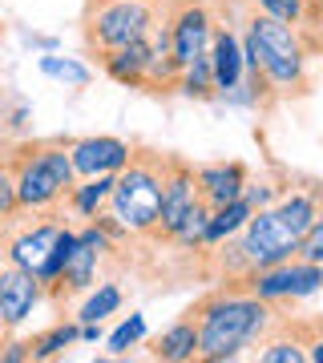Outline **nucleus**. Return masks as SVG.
I'll use <instances>...</instances> for the list:
<instances>
[{"mask_svg": "<svg viewBox=\"0 0 323 363\" xmlns=\"http://www.w3.org/2000/svg\"><path fill=\"white\" fill-rule=\"evenodd\" d=\"M150 355L162 363H186V359H198V319L194 311H186L178 323H170L162 335L154 339Z\"/></svg>", "mask_w": 323, "mask_h": 363, "instance_id": "2eb2a0df", "label": "nucleus"}, {"mask_svg": "<svg viewBox=\"0 0 323 363\" xmlns=\"http://www.w3.org/2000/svg\"><path fill=\"white\" fill-rule=\"evenodd\" d=\"M25 121H28V109L21 105V109L13 113V121H9V125H13V130H25Z\"/></svg>", "mask_w": 323, "mask_h": 363, "instance_id": "c756f323", "label": "nucleus"}, {"mask_svg": "<svg viewBox=\"0 0 323 363\" xmlns=\"http://www.w3.org/2000/svg\"><path fill=\"white\" fill-rule=\"evenodd\" d=\"M93 4H109V0H89V9H93Z\"/></svg>", "mask_w": 323, "mask_h": 363, "instance_id": "7c9ffc66", "label": "nucleus"}, {"mask_svg": "<svg viewBox=\"0 0 323 363\" xmlns=\"http://www.w3.org/2000/svg\"><path fill=\"white\" fill-rule=\"evenodd\" d=\"M21 214V190H16V166L13 157H0V226Z\"/></svg>", "mask_w": 323, "mask_h": 363, "instance_id": "b1692460", "label": "nucleus"}, {"mask_svg": "<svg viewBox=\"0 0 323 363\" xmlns=\"http://www.w3.org/2000/svg\"><path fill=\"white\" fill-rule=\"evenodd\" d=\"M178 89L186 93V97H194V101H210L214 93H222V89H219V81H214V61H210V52L194 57L190 65H182Z\"/></svg>", "mask_w": 323, "mask_h": 363, "instance_id": "6ab92c4d", "label": "nucleus"}, {"mask_svg": "<svg viewBox=\"0 0 323 363\" xmlns=\"http://www.w3.org/2000/svg\"><path fill=\"white\" fill-rule=\"evenodd\" d=\"M102 339V323H81V343H97Z\"/></svg>", "mask_w": 323, "mask_h": 363, "instance_id": "c85d7f7f", "label": "nucleus"}, {"mask_svg": "<svg viewBox=\"0 0 323 363\" xmlns=\"http://www.w3.org/2000/svg\"><path fill=\"white\" fill-rule=\"evenodd\" d=\"M150 65H154V33L146 40H133L126 49H114L109 57H102L105 77H114L117 85H129V89L150 85Z\"/></svg>", "mask_w": 323, "mask_h": 363, "instance_id": "f8f14e48", "label": "nucleus"}, {"mask_svg": "<svg viewBox=\"0 0 323 363\" xmlns=\"http://www.w3.org/2000/svg\"><path fill=\"white\" fill-rule=\"evenodd\" d=\"M69 145L73 142H33V145H21L13 154L21 210H28V214H49L61 202H69L73 186L81 182Z\"/></svg>", "mask_w": 323, "mask_h": 363, "instance_id": "7ed1b4c3", "label": "nucleus"}, {"mask_svg": "<svg viewBox=\"0 0 323 363\" xmlns=\"http://www.w3.org/2000/svg\"><path fill=\"white\" fill-rule=\"evenodd\" d=\"M121 303H126V295H121V286L117 283H102L97 291H93L85 303H81L77 311V323H105L109 315L121 311Z\"/></svg>", "mask_w": 323, "mask_h": 363, "instance_id": "412c9836", "label": "nucleus"}, {"mask_svg": "<svg viewBox=\"0 0 323 363\" xmlns=\"http://www.w3.org/2000/svg\"><path fill=\"white\" fill-rule=\"evenodd\" d=\"M258 13H271L279 21L299 28V37H307L311 25H315V13L323 9V0H255Z\"/></svg>", "mask_w": 323, "mask_h": 363, "instance_id": "a211bd4d", "label": "nucleus"}, {"mask_svg": "<svg viewBox=\"0 0 323 363\" xmlns=\"http://www.w3.org/2000/svg\"><path fill=\"white\" fill-rule=\"evenodd\" d=\"M162 198H166V154H138L117 174L109 210L126 222L133 234L154 238L162 222Z\"/></svg>", "mask_w": 323, "mask_h": 363, "instance_id": "20e7f679", "label": "nucleus"}, {"mask_svg": "<svg viewBox=\"0 0 323 363\" xmlns=\"http://www.w3.org/2000/svg\"><path fill=\"white\" fill-rule=\"evenodd\" d=\"M258 359L263 363H303L307 359V343L287 323V331H271V335L258 343Z\"/></svg>", "mask_w": 323, "mask_h": 363, "instance_id": "aec40b11", "label": "nucleus"}, {"mask_svg": "<svg viewBox=\"0 0 323 363\" xmlns=\"http://www.w3.org/2000/svg\"><path fill=\"white\" fill-rule=\"evenodd\" d=\"M33 359V343H21V339H9L0 347V363H28Z\"/></svg>", "mask_w": 323, "mask_h": 363, "instance_id": "cd10ccee", "label": "nucleus"}, {"mask_svg": "<svg viewBox=\"0 0 323 363\" xmlns=\"http://www.w3.org/2000/svg\"><path fill=\"white\" fill-rule=\"evenodd\" d=\"M170 40H174V52H178L182 65H190L194 57L210 52V40H214V16L202 0H182L178 9L170 13Z\"/></svg>", "mask_w": 323, "mask_h": 363, "instance_id": "0eeeda50", "label": "nucleus"}, {"mask_svg": "<svg viewBox=\"0 0 323 363\" xmlns=\"http://www.w3.org/2000/svg\"><path fill=\"white\" fill-rule=\"evenodd\" d=\"M146 339V315H129V319H121V323L114 327V335L105 339V347H109V355H126L129 347H138Z\"/></svg>", "mask_w": 323, "mask_h": 363, "instance_id": "393cba45", "label": "nucleus"}, {"mask_svg": "<svg viewBox=\"0 0 323 363\" xmlns=\"http://www.w3.org/2000/svg\"><path fill=\"white\" fill-rule=\"evenodd\" d=\"M61 230H65V222H57V218H45V222H37V226H28V230L9 238L4 259L13 262V267H21V271H33L40 279L53 247H57V238H61Z\"/></svg>", "mask_w": 323, "mask_h": 363, "instance_id": "9d476101", "label": "nucleus"}, {"mask_svg": "<svg viewBox=\"0 0 323 363\" xmlns=\"http://www.w3.org/2000/svg\"><path fill=\"white\" fill-rule=\"evenodd\" d=\"M97 259H102V255H97L85 238H77V247H73L69 262L61 267V274L49 283V291H45V295L73 298V295H81V291H89V286L97 283Z\"/></svg>", "mask_w": 323, "mask_h": 363, "instance_id": "ddd939ff", "label": "nucleus"}, {"mask_svg": "<svg viewBox=\"0 0 323 363\" xmlns=\"http://www.w3.org/2000/svg\"><path fill=\"white\" fill-rule=\"evenodd\" d=\"M69 150H73V166H77L81 178H97V174H121V169L133 162V145L121 142V138H109V133L81 138V142H73Z\"/></svg>", "mask_w": 323, "mask_h": 363, "instance_id": "1a4fd4ad", "label": "nucleus"}, {"mask_svg": "<svg viewBox=\"0 0 323 363\" xmlns=\"http://www.w3.org/2000/svg\"><path fill=\"white\" fill-rule=\"evenodd\" d=\"M154 28L158 9L150 0H109V4H93L85 13V45L97 57H109L114 49L146 40Z\"/></svg>", "mask_w": 323, "mask_h": 363, "instance_id": "39448f33", "label": "nucleus"}, {"mask_svg": "<svg viewBox=\"0 0 323 363\" xmlns=\"http://www.w3.org/2000/svg\"><path fill=\"white\" fill-rule=\"evenodd\" d=\"M198 202H207L202 190H198V174H194L190 162L166 154V198H162V222H158V234L162 242H174L182 230V222L194 214Z\"/></svg>", "mask_w": 323, "mask_h": 363, "instance_id": "423d86ee", "label": "nucleus"}, {"mask_svg": "<svg viewBox=\"0 0 323 363\" xmlns=\"http://www.w3.org/2000/svg\"><path fill=\"white\" fill-rule=\"evenodd\" d=\"M114 186H117V174H97V178H81L73 186V194H69V210L77 214V218H97L105 206H109V198H114Z\"/></svg>", "mask_w": 323, "mask_h": 363, "instance_id": "dca6fc26", "label": "nucleus"}, {"mask_svg": "<svg viewBox=\"0 0 323 363\" xmlns=\"http://www.w3.org/2000/svg\"><path fill=\"white\" fill-rule=\"evenodd\" d=\"M243 57L246 69H263V77L275 85L279 97L307 89V40L295 25H287L271 13H251L243 28Z\"/></svg>", "mask_w": 323, "mask_h": 363, "instance_id": "f03ea898", "label": "nucleus"}, {"mask_svg": "<svg viewBox=\"0 0 323 363\" xmlns=\"http://www.w3.org/2000/svg\"><path fill=\"white\" fill-rule=\"evenodd\" d=\"M40 298H45V283L33 271H21L9 262L0 271V331H16Z\"/></svg>", "mask_w": 323, "mask_h": 363, "instance_id": "6e6552de", "label": "nucleus"}, {"mask_svg": "<svg viewBox=\"0 0 323 363\" xmlns=\"http://www.w3.org/2000/svg\"><path fill=\"white\" fill-rule=\"evenodd\" d=\"M40 73L53 81H65V85H73V89H85L93 81V69L73 61V57H57V52H45L40 57Z\"/></svg>", "mask_w": 323, "mask_h": 363, "instance_id": "4be33fe9", "label": "nucleus"}, {"mask_svg": "<svg viewBox=\"0 0 323 363\" xmlns=\"http://www.w3.org/2000/svg\"><path fill=\"white\" fill-rule=\"evenodd\" d=\"M77 238H81V230H69V226L61 230V238H57V247H53L49 262H45V271H40V283H45V291H49V283L61 274L65 262H69V255H73V247H77Z\"/></svg>", "mask_w": 323, "mask_h": 363, "instance_id": "a878e982", "label": "nucleus"}, {"mask_svg": "<svg viewBox=\"0 0 323 363\" xmlns=\"http://www.w3.org/2000/svg\"><path fill=\"white\" fill-rule=\"evenodd\" d=\"M194 174H198V190H202L210 210L239 202L251 186L243 162H207V166H194Z\"/></svg>", "mask_w": 323, "mask_h": 363, "instance_id": "9b49d317", "label": "nucleus"}, {"mask_svg": "<svg viewBox=\"0 0 323 363\" xmlns=\"http://www.w3.org/2000/svg\"><path fill=\"white\" fill-rule=\"evenodd\" d=\"M73 343H81V323L77 319H73V323H57L53 331L33 339V359H53V355H61V351L73 347Z\"/></svg>", "mask_w": 323, "mask_h": 363, "instance_id": "5701e85b", "label": "nucleus"}, {"mask_svg": "<svg viewBox=\"0 0 323 363\" xmlns=\"http://www.w3.org/2000/svg\"><path fill=\"white\" fill-rule=\"evenodd\" d=\"M251 214H255V206H251V198H239V202H231V206H219L214 214H210V226L207 234H202V250L219 247L222 238H231V234H239L251 222Z\"/></svg>", "mask_w": 323, "mask_h": 363, "instance_id": "f3484780", "label": "nucleus"}, {"mask_svg": "<svg viewBox=\"0 0 323 363\" xmlns=\"http://www.w3.org/2000/svg\"><path fill=\"white\" fill-rule=\"evenodd\" d=\"M210 61H214V81L222 93H231L243 85L246 57H243V37H234L231 25H214V40H210Z\"/></svg>", "mask_w": 323, "mask_h": 363, "instance_id": "4468645a", "label": "nucleus"}, {"mask_svg": "<svg viewBox=\"0 0 323 363\" xmlns=\"http://www.w3.org/2000/svg\"><path fill=\"white\" fill-rule=\"evenodd\" d=\"M190 311L198 319V359L207 363L234 359L243 347L267 339L279 327L271 303L251 291H239V286H222L214 295L198 298Z\"/></svg>", "mask_w": 323, "mask_h": 363, "instance_id": "f257e3e1", "label": "nucleus"}, {"mask_svg": "<svg viewBox=\"0 0 323 363\" xmlns=\"http://www.w3.org/2000/svg\"><path fill=\"white\" fill-rule=\"evenodd\" d=\"M299 259L319 262V267H323V210H319V218L311 222L307 238H303V247H299Z\"/></svg>", "mask_w": 323, "mask_h": 363, "instance_id": "bb28decb", "label": "nucleus"}]
</instances>
